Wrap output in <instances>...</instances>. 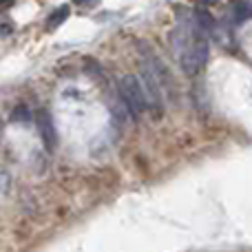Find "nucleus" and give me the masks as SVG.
Returning a JSON list of instances; mask_svg holds the SVG:
<instances>
[{
	"label": "nucleus",
	"mask_w": 252,
	"mask_h": 252,
	"mask_svg": "<svg viewBox=\"0 0 252 252\" xmlns=\"http://www.w3.org/2000/svg\"><path fill=\"white\" fill-rule=\"evenodd\" d=\"M195 20H197V25H199L204 31H213L215 29V18L210 16L206 9H197V11H195Z\"/></svg>",
	"instance_id": "nucleus-7"
},
{
	"label": "nucleus",
	"mask_w": 252,
	"mask_h": 252,
	"mask_svg": "<svg viewBox=\"0 0 252 252\" xmlns=\"http://www.w3.org/2000/svg\"><path fill=\"white\" fill-rule=\"evenodd\" d=\"M120 97H122L124 106L133 118H142V113L148 109L142 82L135 75H122L120 78Z\"/></svg>",
	"instance_id": "nucleus-3"
},
{
	"label": "nucleus",
	"mask_w": 252,
	"mask_h": 252,
	"mask_svg": "<svg viewBox=\"0 0 252 252\" xmlns=\"http://www.w3.org/2000/svg\"><path fill=\"white\" fill-rule=\"evenodd\" d=\"M9 190V173L0 166V192H7Z\"/></svg>",
	"instance_id": "nucleus-9"
},
{
	"label": "nucleus",
	"mask_w": 252,
	"mask_h": 252,
	"mask_svg": "<svg viewBox=\"0 0 252 252\" xmlns=\"http://www.w3.org/2000/svg\"><path fill=\"white\" fill-rule=\"evenodd\" d=\"M139 73H142V89H144V95H146L148 109H153V115H157V118H159L161 111H164V104H161V89H164V87H161V82H159V78H157L155 69H153L151 58L139 62Z\"/></svg>",
	"instance_id": "nucleus-2"
},
{
	"label": "nucleus",
	"mask_w": 252,
	"mask_h": 252,
	"mask_svg": "<svg viewBox=\"0 0 252 252\" xmlns=\"http://www.w3.org/2000/svg\"><path fill=\"white\" fill-rule=\"evenodd\" d=\"M38 133H40V139H42L47 151H53V148L58 146L56 124H53V120H51V115H49L47 109L38 111Z\"/></svg>",
	"instance_id": "nucleus-4"
},
{
	"label": "nucleus",
	"mask_w": 252,
	"mask_h": 252,
	"mask_svg": "<svg viewBox=\"0 0 252 252\" xmlns=\"http://www.w3.org/2000/svg\"><path fill=\"white\" fill-rule=\"evenodd\" d=\"M213 0H199V4H210Z\"/></svg>",
	"instance_id": "nucleus-12"
},
{
	"label": "nucleus",
	"mask_w": 252,
	"mask_h": 252,
	"mask_svg": "<svg viewBox=\"0 0 252 252\" xmlns=\"http://www.w3.org/2000/svg\"><path fill=\"white\" fill-rule=\"evenodd\" d=\"M232 16H235L237 22L252 18V0H235L232 2Z\"/></svg>",
	"instance_id": "nucleus-5"
},
{
	"label": "nucleus",
	"mask_w": 252,
	"mask_h": 252,
	"mask_svg": "<svg viewBox=\"0 0 252 252\" xmlns=\"http://www.w3.org/2000/svg\"><path fill=\"white\" fill-rule=\"evenodd\" d=\"M208 53H210V44L208 38H206V31L195 22L190 35L179 49V62H182L184 73L195 75L199 69H204V64L208 62Z\"/></svg>",
	"instance_id": "nucleus-1"
},
{
	"label": "nucleus",
	"mask_w": 252,
	"mask_h": 252,
	"mask_svg": "<svg viewBox=\"0 0 252 252\" xmlns=\"http://www.w3.org/2000/svg\"><path fill=\"white\" fill-rule=\"evenodd\" d=\"M73 2H75V4H82V7H89L93 0H73Z\"/></svg>",
	"instance_id": "nucleus-11"
},
{
	"label": "nucleus",
	"mask_w": 252,
	"mask_h": 252,
	"mask_svg": "<svg viewBox=\"0 0 252 252\" xmlns=\"http://www.w3.org/2000/svg\"><path fill=\"white\" fill-rule=\"evenodd\" d=\"M69 13H71L69 4H62V7H58L56 11H53L51 16L47 18V29H49V31L58 29V27H60L62 22H66V18H69Z\"/></svg>",
	"instance_id": "nucleus-6"
},
{
	"label": "nucleus",
	"mask_w": 252,
	"mask_h": 252,
	"mask_svg": "<svg viewBox=\"0 0 252 252\" xmlns=\"http://www.w3.org/2000/svg\"><path fill=\"white\" fill-rule=\"evenodd\" d=\"M11 4H13V0H0V11H7Z\"/></svg>",
	"instance_id": "nucleus-10"
},
{
	"label": "nucleus",
	"mask_w": 252,
	"mask_h": 252,
	"mask_svg": "<svg viewBox=\"0 0 252 252\" xmlns=\"http://www.w3.org/2000/svg\"><path fill=\"white\" fill-rule=\"evenodd\" d=\"M9 120H11V122H29V120H31L29 106H27V104H18L16 109H13V113L9 115Z\"/></svg>",
	"instance_id": "nucleus-8"
}]
</instances>
